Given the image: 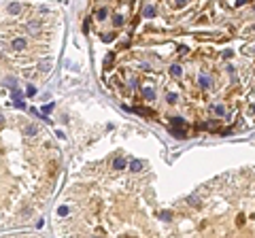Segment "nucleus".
I'll list each match as a JSON object with an SVG mask.
<instances>
[{
  "label": "nucleus",
  "instance_id": "5701e85b",
  "mask_svg": "<svg viewBox=\"0 0 255 238\" xmlns=\"http://www.w3.org/2000/svg\"><path fill=\"white\" fill-rule=\"evenodd\" d=\"M113 38H115V34H104V36H102V40H104V43H111Z\"/></svg>",
  "mask_w": 255,
  "mask_h": 238
},
{
  "label": "nucleus",
  "instance_id": "4be33fe9",
  "mask_svg": "<svg viewBox=\"0 0 255 238\" xmlns=\"http://www.w3.org/2000/svg\"><path fill=\"white\" fill-rule=\"evenodd\" d=\"M58 215H62V217L68 215V206H60V208H58Z\"/></svg>",
  "mask_w": 255,
  "mask_h": 238
},
{
  "label": "nucleus",
  "instance_id": "a878e982",
  "mask_svg": "<svg viewBox=\"0 0 255 238\" xmlns=\"http://www.w3.org/2000/svg\"><path fill=\"white\" fill-rule=\"evenodd\" d=\"M34 94H36V87L30 85V87H28V96H34Z\"/></svg>",
  "mask_w": 255,
  "mask_h": 238
},
{
  "label": "nucleus",
  "instance_id": "6ab92c4d",
  "mask_svg": "<svg viewBox=\"0 0 255 238\" xmlns=\"http://www.w3.org/2000/svg\"><path fill=\"white\" fill-rule=\"evenodd\" d=\"M213 111H215V113H217V115H225V108L221 107V104H217V107L213 108Z\"/></svg>",
  "mask_w": 255,
  "mask_h": 238
},
{
  "label": "nucleus",
  "instance_id": "ddd939ff",
  "mask_svg": "<svg viewBox=\"0 0 255 238\" xmlns=\"http://www.w3.org/2000/svg\"><path fill=\"white\" fill-rule=\"evenodd\" d=\"M153 15H155V9H153L151 4H147L145 7V17H153Z\"/></svg>",
  "mask_w": 255,
  "mask_h": 238
},
{
  "label": "nucleus",
  "instance_id": "7ed1b4c3",
  "mask_svg": "<svg viewBox=\"0 0 255 238\" xmlns=\"http://www.w3.org/2000/svg\"><path fill=\"white\" fill-rule=\"evenodd\" d=\"M21 13V4L19 2H11L9 4V15H19Z\"/></svg>",
  "mask_w": 255,
  "mask_h": 238
},
{
  "label": "nucleus",
  "instance_id": "9d476101",
  "mask_svg": "<svg viewBox=\"0 0 255 238\" xmlns=\"http://www.w3.org/2000/svg\"><path fill=\"white\" fill-rule=\"evenodd\" d=\"M24 134L26 136H34V134H36V126H26Z\"/></svg>",
  "mask_w": 255,
  "mask_h": 238
},
{
  "label": "nucleus",
  "instance_id": "393cba45",
  "mask_svg": "<svg viewBox=\"0 0 255 238\" xmlns=\"http://www.w3.org/2000/svg\"><path fill=\"white\" fill-rule=\"evenodd\" d=\"M28 28H30V30H32V32H34V30H38V21H32V24L28 26Z\"/></svg>",
  "mask_w": 255,
  "mask_h": 238
},
{
  "label": "nucleus",
  "instance_id": "dca6fc26",
  "mask_svg": "<svg viewBox=\"0 0 255 238\" xmlns=\"http://www.w3.org/2000/svg\"><path fill=\"white\" fill-rule=\"evenodd\" d=\"M113 24L117 26V28H119V26H123V17H121V15H115V19H113Z\"/></svg>",
  "mask_w": 255,
  "mask_h": 238
},
{
  "label": "nucleus",
  "instance_id": "2eb2a0df",
  "mask_svg": "<svg viewBox=\"0 0 255 238\" xmlns=\"http://www.w3.org/2000/svg\"><path fill=\"white\" fill-rule=\"evenodd\" d=\"M113 60H115V53H109V55L104 58V66H111V64H113Z\"/></svg>",
  "mask_w": 255,
  "mask_h": 238
},
{
  "label": "nucleus",
  "instance_id": "b1692460",
  "mask_svg": "<svg viewBox=\"0 0 255 238\" xmlns=\"http://www.w3.org/2000/svg\"><path fill=\"white\" fill-rule=\"evenodd\" d=\"M174 4L181 9V7H185V4H187V0H174Z\"/></svg>",
  "mask_w": 255,
  "mask_h": 238
},
{
  "label": "nucleus",
  "instance_id": "c85d7f7f",
  "mask_svg": "<svg viewBox=\"0 0 255 238\" xmlns=\"http://www.w3.org/2000/svg\"><path fill=\"white\" fill-rule=\"evenodd\" d=\"M251 108H253V113H255V104H253V107H251Z\"/></svg>",
  "mask_w": 255,
  "mask_h": 238
},
{
  "label": "nucleus",
  "instance_id": "cd10ccee",
  "mask_svg": "<svg viewBox=\"0 0 255 238\" xmlns=\"http://www.w3.org/2000/svg\"><path fill=\"white\" fill-rule=\"evenodd\" d=\"M0 126H2V115H0Z\"/></svg>",
  "mask_w": 255,
  "mask_h": 238
},
{
  "label": "nucleus",
  "instance_id": "20e7f679",
  "mask_svg": "<svg viewBox=\"0 0 255 238\" xmlns=\"http://www.w3.org/2000/svg\"><path fill=\"white\" fill-rule=\"evenodd\" d=\"M13 49H15V51H24L26 49V40L24 38H15V40H13Z\"/></svg>",
  "mask_w": 255,
  "mask_h": 238
},
{
  "label": "nucleus",
  "instance_id": "f3484780",
  "mask_svg": "<svg viewBox=\"0 0 255 238\" xmlns=\"http://www.w3.org/2000/svg\"><path fill=\"white\" fill-rule=\"evenodd\" d=\"M159 217H162L164 221H170V219H172V213H168V211H162V215H159Z\"/></svg>",
  "mask_w": 255,
  "mask_h": 238
},
{
  "label": "nucleus",
  "instance_id": "9b49d317",
  "mask_svg": "<svg viewBox=\"0 0 255 238\" xmlns=\"http://www.w3.org/2000/svg\"><path fill=\"white\" fill-rule=\"evenodd\" d=\"M51 68V60H45V62H40V72H49Z\"/></svg>",
  "mask_w": 255,
  "mask_h": 238
},
{
  "label": "nucleus",
  "instance_id": "f03ea898",
  "mask_svg": "<svg viewBox=\"0 0 255 238\" xmlns=\"http://www.w3.org/2000/svg\"><path fill=\"white\" fill-rule=\"evenodd\" d=\"M143 166H145V164H143L140 159H132V162H130V172H140Z\"/></svg>",
  "mask_w": 255,
  "mask_h": 238
},
{
  "label": "nucleus",
  "instance_id": "f8f14e48",
  "mask_svg": "<svg viewBox=\"0 0 255 238\" xmlns=\"http://www.w3.org/2000/svg\"><path fill=\"white\" fill-rule=\"evenodd\" d=\"M172 134H174L177 138H187V132H185V130H179V128H174V130H172Z\"/></svg>",
  "mask_w": 255,
  "mask_h": 238
},
{
  "label": "nucleus",
  "instance_id": "4468645a",
  "mask_svg": "<svg viewBox=\"0 0 255 238\" xmlns=\"http://www.w3.org/2000/svg\"><path fill=\"white\" fill-rule=\"evenodd\" d=\"M106 15H109V11H106V9H100V11L96 13V17L100 19V21H102V19H106Z\"/></svg>",
  "mask_w": 255,
  "mask_h": 238
},
{
  "label": "nucleus",
  "instance_id": "6e6552de",
  "mask_svg": "<svg viewBox=\"0 0 255 238\" xmlns=\"http://www.w3.org/2000/svg\"><path fill=\"white\" fill-rule=\"evenodd\" d=\"M172 126H174V128H185V119L183 117H172Z\"/></svg>",
  "mask_w": 255,
  "mask_h": 238
},
{
  "label": "nucleus",
  "instance_id": "412c9836",
  "mask_svg": "<svg viewBox=\"0 0 255 238\" xmlns=\"http://www.w3.org/2000/svg\"><path fill=\"white\" fill-rule=\"evenodd\" d=\"M232 55H234V51H232V49L223 51V60H232Z\"/></svg>",
  "mask_w": 255,
  "mask_h": 238
},
{
  "label": "nucleus",
  "instance_id": "aec40b11",
  "mask_svg": "<svg viewBox=\"0 0 255 238\" xmlns=\"http://www.w3.org/2000/svg\"><path fill=\"white\" fill-rule=\"evenodd\" d=\"M166 100H168L170 104H174V102H177V94H168L166 96Z\"/></svg>",
  "mask_w": 255,
  "mask_h": 238
},
{
  "label": "nucleus",
  "instance_id": "c756f323",
  "mask_svg": "<svg viewBox=\"0 0 255 238\" xmlns=\"http://www.w3.org/2000/svg\"><path fill=\"white\" fill-rule=\"evenodd\" d=\"M253 7H255V2H253Z\"/></svg>",
  "mask_w": 255,
  "mask_h": 238
},
{
  "label": "nucleus",
  "instance_id": "1a4fd4ad",
  "mask_svg": "<svg viewBox=\"0 0 255 238\" xmlns=\"http://www.w3.org/2000/svg\"><path fill=\"white\" fill-rule=\"evenodd\" d=\"M11 96H13V102H19L21 100V92L17 89V87H13V92H11Z\"/></svg>",
  "mask_w": 255,
  "mask_h": 238
},
{
  "label": "nucleus",
  "instance_id": "f257e3e1",
  "mask_svg": "<svg viewBox=\"0 0 255 238\" xmlns=\"http://www.w3.org/2000/svg\"><path fill=\"white\" fill-rule=\"evenodd\" d=\"M170 74H172L174 79H181V74H183L181 64H172V66H170Z\"/></svg>",
  "mask_w": 255,
  "mask_h": 238
},
{
  "label": "nucleus",
  "instance_id": "39448f33",
  "mask_svg": "<svg viewBox=\"0 0 255 238\" xmlns=\"http://www.w3.org/2000/svg\"><path fill=\"white\" fill-rule=\"evenodd\" d=\"M200 85H202V87H210V85H213V79H210L208 74H200Z\"/></svg>",
  "mask_w": 255,
  "mask_h": 238
},
{
  "label": "nucleus",
  "instance_id": "0eeeda50",
  "mask_svg": "<svg viewBox=\"0 0 255 238\" xmlns=\"http://www.w3.org/2000/svg\"><path fill=\"white\" fill-rule=\"evenodd\" d=\"M113 168H115V170H123V168H125V159H123V157H117V159L113 162Z\"/></svg>",
  "mask_w": 255,
  "mask_h": 238
},
{
  "label": "nucleus",
  "instance_id": "bb28decb",
  "mask_svg": "<svg viewBox=\"0 0 255 238\" xmlns=\"http://www.w3.org/2000/svg\"><path fill=\"white\" fill-rule=\"evenodd\" d=\"M244 2H247V0H236V7H243Z\"/></svg>",
  "mask_w": 255,
  "mask_h": 238
},
{
  "label": "nucleus",
  "instance_id": "423d86ee",
  "mask_svg": "<svg viewBox=\"0 0 255 238\" xmlns=\"http://www.w3.org/2000/svg\"><path fill=\"white\" fill-rule=\"evenodd\" d=\"M143 94H145L147 100H155V89H153V87H145V89H143Z\"/></svg>",
  "mask_w": 255,
  "mask_h": 238
},
{
  "label": "nucleus",
  "instance_id": "a211bd4d",
  "mask_svg": "<svg viewBox=\"0 0 255 238\" xmlns=\"http://www.w3.org/2000/svg\"><path fill=\"white\" fill-rule=\"evenodd\" d=\"M53 107H55L53 102H49V104H45V107H43V113H51V111H53Z\"/></svg>",
  "mask_w": 255,
  "mask_h": 238
}]
</instances>
